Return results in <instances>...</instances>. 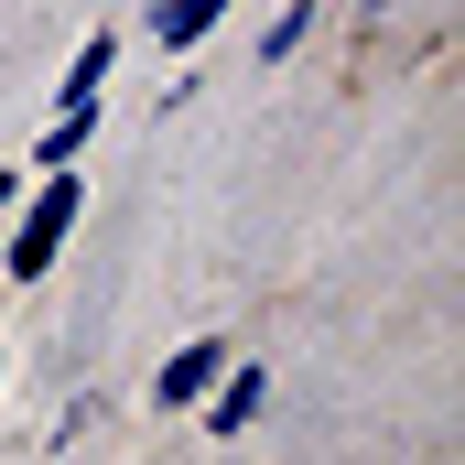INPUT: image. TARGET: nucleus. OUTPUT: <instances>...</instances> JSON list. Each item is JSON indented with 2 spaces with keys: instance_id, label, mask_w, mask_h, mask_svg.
<instances>
[{
  "instance_id": "f257e3e1",
  "label": "nucleus",
  "mask_w": 465,
  "mask_h": 465,
  "mask_svg": "<svg viewBox=\"0 0 465 465\" xmlns=\"http://www.w3.org/2000/svg\"><path fill=\"white\" fill-rule=\"evenodd\" d=\"M76 206H87V184L54 163V173H33V206L11 217V238H0V271L11 282H44L54 260H65V238H76Z\"/></svg>"
},
{
  "instance_id": "f03ea898",
  "label": "nucleus",
  "mask_w": 465,
  "mask_h": 465,
  "mask_svg": "<svg viewBox=\"0 0 465 465\" xmlns=\"http://www.w3.org/2000/svg\"><path fill=\"white\" fill-rule=\"evenodd\" d=\"M217 368H228V336H195V347H173L152 368V401H163V411H195V401L217 390Z\"/></svg>"
},
{
  "instance_id": "7ed1b4c3",
  "label": "nucleus",
  "mask_w": 465,
  "mask_h": 465,
  "mask_svg": "<svg viewBox=\"0 0 465 465\" xmlns=\"http://www.w3.org/2000/svg\"><path fill=\"white\" fill-rule=\"evenodd\" d=\"M260 401H271V368H217V390H206V433H249L260 422Z\"/></svg>"
},
{
  "instance_id": "20e7f679",
  "label": "nucleus",
  "mask_w": 465,
  "mask_h": 465,
  "mask_svg": "<svg viewBox=\"0 0 465 465\" xmlns=\"http://www.w3.org/2000/svg\"><path fill=\"white\" fill-rule=\"evenodd\" d=\"M217 22H228V0H152V44L163 54H195Z\"/></svg>"
},
{
  "instance_id": "39448f33",
  "label": "nucleus",
  "mask_w": 465,
  "mask_h": 465,
  "mask_svg": "<svg viewBox=\"0 0 465 465\" xmlns=\"http://www.w3.org/2000/svg\"><path fill=\"white\" fill-rule=\"evenodd\" d=\"M109 65H119V33H87V44H76V65H65V87H54V109H98Z\"/></svg>"
},
{
  "instance_id": "423d86ee",
  "label": "nucleus",
  "mask_w": 465,
  "mask_h": 465,
  "mask_svg": "<svg viewBox=\"0 0 465 465\" xmlns=\"http://www.w3.org/2000/svg\"><path fill=\"white\" fill-rule=\"evenodd\" d=\"M87 130H98V109H54V130H44V152H33V173L76 163V152H87Z\"/></svg>"
},
{
  "instance_id": "0eeeda50",
  "label": "nucleus",
  "mask_w": 465,
  "mask_h": 465,
  "mask_svg": "<svg viewBox=\"0 0 465 465\" xmlns=\"http://www.w3.org/2000/svg\"><path fill=\"white\" fill-rule=\"evenodd\" d=\"M303 33H314V0H292V11L260 33V65H292V44H303Z\"/></svg>"
},
{
  "instance_id": "6e6552de",
  "label": "nucleus",
  "mask_w": 465,
  "mask_h": 465,
  "mask_svg": "<svg viewBox=\"0 0 465 465\" xmlns=\"http://www.w3.org/2000/svg\"><path fill=\"white\" fill-rule=\"evenodd\" d=\"M11 206H22V173H0V217H11Z\"/></svg>"
}]
</instances>
